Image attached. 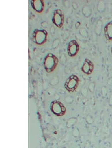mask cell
Wrapping results in <instances>:
<instances>
[{
	"instance_id": "6da1fadb",
	"label": "cell",
	"mask_w": 112,
	"mask_h": 148,
	"mask_svg": "<svg viewBox=\"0 0 112 148\" xmlns=\"http://www.w3.org/2000/svg\"><path fill=\"white\" fill-rule=\"evenodd\" d=\"M58 60L56 56L49 53L45 56L44 60V65L47 72H51L54 70L58 63Z\"/></svg>"
},
{
	"instance_id": "7a4b0ae2",
	"label": "cell",
	"mask_w": 112,
	"mask_h": 148,
	"mask_svg": "<svg viewBox=\"0 0 112 148\" xmlns=\"http://www.w3.org/2000/svg\"><path fill=\"white\" fill-rule=\"evenodd\" d=\"M51 109L53 113L58 116H64L66 111V107L58 101H53L51 104Z\"/></svg>"
},
{
	"instance_id": "3957f363",
	"label": "cell",
	"mask_w": 112,
	"mask_h": 148,
	"mask_svg": "<svg viewBox=\"0 0 112 148\" xmlns=\"http://www.w3.org/2000/svg\"><path fill=\"white\" fill-rule=\"evenodd\" d=\"M47 32L45 30L36 29L33 34V41L38 45L44 44L46 41Z\"/></svg>"
},
{
	"instance_id": "277c9868",
	"label": "cell",
	"mask_w": 112,
	"mask_h": 148,
	"mask_svg": "<svg viewBox=\"0 0 112 148\" xmlns=\"http://www.w3.org/2000/svg\"><path fill=\"white\" fill-rule=\"evenodd\" d=\"M78 82H79L78 78L75 75H72L66 80L64 86L68 91L72 92L78 86Z\"/></svg>"
},
{
	"instance_id": "5b68a950",
	"label": "cell",
	"mask_w": 112,
	"mask_h": 148,
	"mask_svg": "<svg viewBox=\"0 0 112 148\" xmlns=\"http://www.w3.org/2000/svg\"><path fill=\"white\" fill-rule=\"evenodd\" d=\"M64 15L62 14V11L57 10L54 12L53 16V23L57 27H61L64 23Z\"/></svg>"
},
{
	"instance_id": "8992f818",
	"label": "cell",
	"mask_w": 112,
	"mask_h": 148,
	"mask_svg": "<svg viewBox=\"0 0 112 148\" xmlns=\"http://www.w3.org/2000/svg\"><path fill=\"white\" fill-rule=\"evenodd\" d=\"M79 45L76 40H71L68 46V53L70 56H75L79 51Z\"/></svg>"
},
{
	"instance_id": "52a82bcc",
	"label": "cell",
	"mask_w": 112,
	"mask_h": 148,
	"mask_svg": "<svg viewBox=\"0 0 112 148\" xmlns=\"http://www.w3.org/2000/svg\"><path fill=\"white\" fill-rule=\"evenodd\" d=\"M93 64L90 60L86 59L82 67V71L86 74H90L93 70Z\"/></svg>"
},
{
	"instance_id": "ba28073f",
	"label": "cell",
	"mask_w": 112,
	"mask_h": 148,
	"mask_svg": "<svg viewBox=\"0 0 112 148\" xmlns=\"http://www.w3.org/2000/svg\"><path fill=\"white\" fill-rule=\"evenodd\" d=\"M31 4L33 8L38 13H41L44 9V3L42 1H40V0L31 1Z\"/></svg>"
},
{
	"instance_id": "9c48e42d",
	"label": "cell",
	"mask_w": 112,
	"mask_h": 148,
	"mask_svg": "<svg viewBox=\"0 0 112 148\" xmlns=\"http://www.w3.org/2000/svg\"><path fill=\"white\" fill-rule=\"evenodd\" d=\"M104 31L105 36L107 40H112V21L106 25Z\"/></svg>"
},
{
	"instance_id": "30bf717a",
	"label": "cell",
	"mask_w": 112,
	"mask_h": 148,
	"mask_svg": "<svg viewBox=\"0 0 112 148\" xmlns=\"http://www.w3.org/2000/svg\"><path fill=\"white\" fill-rule=\"evenodd\" d=\"M103 27V23L101 20H99L96 24L95 32L97 35H100L102 32V29Z\"/></svg>"
},
{
	"instance_id": "8fae6325",
	"label": "cell",
	"mask_w": 112,
	"mask_h": 148,
	"mask_svg": "<svg viewBox=\"0 0 112 148\" xmlns=\"http://www.w3.org/2000/svg\"><path fill=\"white\" fill-rule=\"evenodd\" d=\"M106 9V5L105 2L103 1H100L98 3L97 5V9L99 12L103 13L105 11Z\"/></svg>"
},
{
	"instance_id": "7c38bea8",
	"label": "cell",
	"mask_w": 112,
	"mask_h": 148,
	"mask_svg": "<svg viewBox=\"0 0 112 148\" xmlns=\"http://www.w3.org/2000/svg\"><path fill=\"white\" fill-rule=\"evenodd\" d=\"M91 10L90 8L88 6H84L83 7V10H82V13L86 17H89L91 14Z\"/></svg>"
},
{
	"instance_id": "4fadbf2b",
	"label": "cell",
	"mask_w": 112,
	"mask_h": 148,
	"mask_svg": "<svg viewBox=\"0 0 112 148\" xmlns=\"http://www.w3.org/2000/svg\"><path fill=\"white\" fill-rule=\"evenodd\" d=\"M95 86V83L94 82H92V83L90 84V85L89 86V90H90L91 92H93L94 91Z\"/></svg>"
},
{
	"instance_id": "5bb4252c",
	"label": "cell",
	"mask_w": 112,
	"mask_h": 148,
	"mask_svg": "<svg viewBox=\"0 0 112 148\" xmlns=\"http://www.w3.org/2000/svg\"><path fill=\"white\" fill-rule=\"evenodd\" d=\"M102 94H103L104 96H105L106 94H107V90L106 88L105 87H103L102 89Z\"/></svg>"
},
{
	"instance_id": "9a60e30c",
	"label": "cell",
	"mask_w": 112,
	"mask_h": 148,
	"mask_svg": "<svg viewBox=\"0 0 112 148\" xmlns=\"http://www.w3.org/2000/svg\"><path fill=\"white\" fill-rule=\"evenodd\" d=\"M109 105L112 106V94L111 95L110 97L109 101Z\"/></svg>"
},
{
	"instance_id": "2e32d148",
	"label": "cell",
	"mask_w": 112,
	"mask_h": 148,
	"mask_svg": "<svg viewBox=\"0 0 112 148\" xmlns=\"http://www.w3.org/2000/svg\"><path fill=\"white\" fill-rule=\"evenodd\" d=\"M111 50H112V49H111Z\"/></svg>"
},
{
	"instance_id": "e0dca14e",
	"label": "cell",
	"mask_w": 112,
	"mask_h": 148,
	"mask_svg": "<svg viewBox=\"0 0 112 148\" xmlns=\"http://www.w3.org/2000/svg\"></svg>"
}]
</instances>
